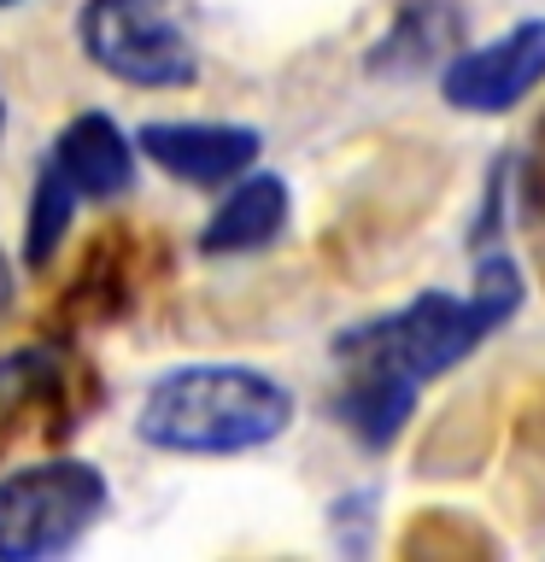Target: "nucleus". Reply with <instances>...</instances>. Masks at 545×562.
<instances>
[{"label": "nucleus", "instance_id": "obj_1", "mask_svg": "<svg viewBox=\"0 0 545 562\" xmlns=\"http://www.w3.org/2000/svg\"><path fill=\"white\" fill-rule=\"evenodd\" d=\"M293 393L253 363H182L165 369L135 411V434L176 457H235L288 434Z\"/></svg>", "mask_w": 545, "mask_h": 562}, {"label": "nucleus", "instance_id": "obj_2", "mask_svg": "<svg viewBox=\"0 0 545 562\" xmlns=\"http://www.w3.org/2000/svg\"><path fill=\"white\" fill-rule=\"evenodd\" d=\"M516 305H522L516 263L492 252V258H481L469 293H416L404 311L341 334L334 351L341 358H381V363H399L416 381H434L464 363L487 334H499L516 316Z\"/></svg>", "mask_w": 545, "mask_h": 562}, {"label": "nucleus", "instance_id": "obj_3", "mask_svg": "<svg viewBox=\"0 0 545 562\" xmlns=\"http://www.w3.org/2000/svg\"><path fill=\"white\" fill-rule=\"evenodd\" d=\"M112 486L82 457H53L0 474V562H35L70 551L105 516Z\"/></svg>", "mask_w": 545, "mask_h": 562}, {"label": "nucleus", "instance_id": "obj_4", "mask_svg": "<svg viewBox=\"0 0 545 562\" xmlns=\"http://www.w3.org/2000/svg\"><path fill=\"white\" fill-rule=\"evenodd\" d=\"M82 59L130 88L200 82V47L170 0H82L77 12Z\"/></svg>", "mask_w": 545, "mask_h": 562}, {"label": "nucleus", "instance_id": "obj_5", "mask_svg": "<svg viewBox=\"0 0 545 562\" xmlns=\"http://www.w3.org/2000/svg\"><path fill=\"white\" fill-rule=\"evenodd\" d=\"M545 82V18H522L510 24L499 42L487 47H464L457 59L440 70V94L446 105L469 117H499Z\"/></svg>", "mask_w": 545, "mask_h": 562}, {"label": "nucleus", "instance_id": "obj_6", "mask_svg": "<svg viewBox=\"0 0 545 562\" xmlns=\"http://www.w3.org/2000/svg\"><path fill=\"white\" fill-rule=\"evenodd\" d=\"M141 153L153 158L165 176L193 188H223L258 165L264 135L246 123H200V117H165V123H141Z\"/></svg>", "mask_w": 545, "mask_h": 562}, {"label": "nucleus", "instance_id": "obj_7", "mask_svg": "<svg viewBox=\"0 0 545 562\" xmlns=\"http://www.w3.org/2000/svg\"><path fill=\"white\" fill-rule=\"evenodd\" d=\"M135 153L141 140H130L105 112H77L53 140V165L65 170V182L82 193V200H118V193L135 188Z\"/></svg>", "mask_w": 545, "mask_h": 562}, {"label": "nucleus", "instance_id": "obj_8", "mask_svg": "<svg viewBox=\"0 0 545 562\" xmlns=\"http://www.w3.org/2000/svg\"><path fill=\"white\" fill-rule=\"evenodd\" d=\"M288 182L276 170H246L229 182L223 205L205 217L200 228V252L205 258H241V252H264L281 228H288Z\"/></svg>", "mask_w": 545, "mask_h": 562}, {"label": "nucleus", "instance_id": "obj_9", "mask_svg": "<svg viewBox=\"0 0 545 562\" xmlns=\"http://www.w3.org/2000/svg\"><path fill=\"white\" fill-rule=\"evenodd\" d=\"M346 386L334 398V416L352 428V439L369 451H387L393 439L404 434V422L416 411V393L422 381L404 375L399 363H381V358H346Z\"/></svg>", "mask_w": 545, "mask_h": 562}, {"label": "nucleus", "instance_id": "obj_10", "mask_svg": "<svg viewBox=\"0 0 545 562\" xmlns=\"http://www.w3.org/2000/svg\"><path fill=\"white\" fill-rule=\"evenodd\" d=\"M457 47H464V12L452 0H404L369 47V77H422L434 65H452Z\"/></svg>", "mask_w": 545, "mask_h": 562}, {"label": "nucleus", "instance_id": "obj_11", "mask_svg": "<svg viewBox=\"0 0 545 562\" xmlns=\"http://www.w3.org/2000/svg\"><path fill=\"white\" fill-rule=\"evenodd\" d=\"M82 193L65 182V170L47 165L35 170V193H30V240H24V263L30 270H42V263L59 252V240H65V228H70V211H77Z\"/></svg>", "mask_w": 545, "mask_h": 562}, {"label": "nucleus", "instance_id": "obj_12", "mask_svg": "<svg viewBox=\"0 0 545 562\" xmlns=\"http://www.w3.org/2000/svg\"><path fill=\"white\" fill-rule=\"evenodd\" d=\"M12 305V263H7V252H0V311Z\"/></svg>", "mask_w": 545, "mask_h": 562}, {"label": "nucleus", "instance_id": "obj_13", "mask_svg": "<svg viewBox=\"0 0 545 562\" xmlns=\"http://www.w3.org/2000/svg\"><path fill=\"white\" fill-rule=\"evenodd\" d=\"M0 130H7V94H0Z\"/></svg>", "mask_w": 545, "mask_h": 562}, {"label": "nucleus", "instance_id": "obj_14", "mask_svg": "<svg viewBox=\"0 0 545 562\" xmlns=\"http://www.w3.org/2000/svg\"><path fill=\"white\" fill-rule=\"evenodd\" d=\"M7 7H18V0H0V12H7Z\"/></svg>", "mask_w": 545, "mask_h": 562}]
</instances>
